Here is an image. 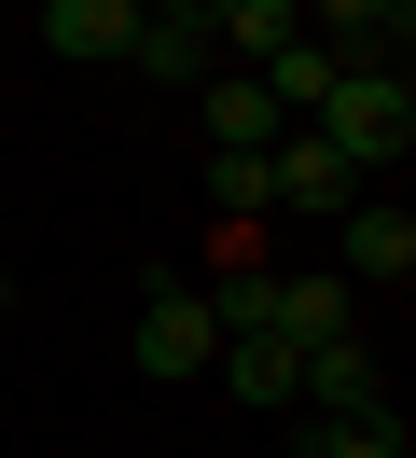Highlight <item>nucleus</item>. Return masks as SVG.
Instances as JSON below:
<instances>
[{
  "instance_id": "f257e3e1",
  "label": "nucleus",
  "mask_w": 416,
  "mask_h": 458,
  "mask_svg": "<svg viewBox=\"0 0 416 458\" xmlns=\"http://www.w3.org/2000/svg\"><path fill=\"white\" fill-rule=\"evenodd\" d=\"M305 140H333L361 181L416 153V70H333V98L305 112Z\"/></svg>"
},
{
  "instance_id": "f03ea898",
  "label": "nucleus",
  "mask_w": 416,
  "mask_h": 458,
  "mask_svg": "<svg viewBox=\"0 0 416 458\" xmlns=\"http://www.w3.org/2000/svg\"><path fill=\"white\" fill-rule=\"evenodd\" d=\"M153 389H181V375H208L222 361V319H208V292L194 278H153V306H139V347H125Z\"/></svg>"
},
{
  "instance_id": "7ed1b4c3",
  "label": "nucleus",
  "mask_w": 416,
  "mask_h": 458,
  "mask_svg": "<svg viewBox=\"0 0 416 458\" xmlns=\"http://www.w3.org/2000/svg\"><path fill=\"white\" fill-rule=\"evenodd\" d=\"M264 195L292 208V223H347V208L375 195V181H361V167H347V153H333V140H305V125H292V140L264 153Z\"/></svg>"
},
{
  "instance_id": "20e7f679",
  "label": "nucleus",
  "mask_w": 416,
  "mask_h": 458,
  "mask_svg": "<svg viewBox=\"0 0 416 458\" xmlns=\"http://www.w3.org/2000/svg\"><path fill=\"white\" fill-rule=\"evenodd\" d=\"M333 278L347 292H403L416 278V208L403 195H361L347 223H333Z\"/></svg>"
},
{
  "instance_id": "39448f33",
  "label": "nucleus",
  "mask_w": 416,
  "mask_h": 458,
  "mask_svg": "<svg viewBox=\"0 0 416 458\" xmlns=\"http://www.w3.org/2000/svg\"><path fill=\"white\" fill-rule=\"evenodd\" d=\"M305 417H375L388 403V361H375V334H333V347H305Z\"/></svg>"
},
{
  "instance_id": "423d86ee",
  "label": "nucleus",
  "mask_w": 416,
  "mask_h": 458,
  "mask_svg": "<svg viewBox=\"0 0 416 458\" xmlns=\"http://www.w3.org/2000/svg\"><path fill=\"white\" fill-rule=\"evenodd\" d=\"M194 140L208 153H264V140H292V125H277V98L250 84V70H208V84H194Z\"/></svg>"
},
{
  "instance_id": "0eeeda50",
  "label": "nucleus",
  "mask_w": 416,
  "mask_h": 458,
  "mask_svg": "<svg viewBox=\"0 0 416 458\" xmlns=\"http://www.w3.org/2000/svg\"><path fill=\"white\" fill-rule=\"evenodd\" d=\"M264 334H292V347H333V334H361V292L333 278V264H277V319Z\"/></svg>"
},
{
  "instance_id": "6e6552de",
  "label": "nucleus",
  "mask_w": 416,
  "mask_h": 458,
  "mask_svg": "<svg viewBox=\"0 0 416 458\" xmlns=\"http://www.w3.org/2000/svg\"><path fill=\"white\" fill-rule=\"evenodd\" d=\"M42 42L70 70H125V42H139V0H42Z\"/></svg>"
},
{
  "instance_id": "1a4fd4ad",
  "label": "nucleus",
  "mask_w": 416,
  "mask_h": 458,
  "mask_svg": "<svg viewBox=\"0 0 416 458\" xmlns=\"http://www.w3.org/2000/svg\"><path fill=\"white\" fill-rule=\"evenodd\" d=\"M125 70H153L166 98H194V84L222 70V42L194 29V14H153V0H139V42H125Z\"/></svg>"
},
{
  "instance_id": "9d476101",
  "label": "nucleus",
  "mask_w": 416,
  "mask_h": 458,
  "mask_svg": "<svg viewBox=\"0 0 416 458\" xmlns=\"http://www.w3.org/2000/svg\"><path fill=\"white\" fill-rule=\"evenodd\" d=\"M208 375H222L236 403H264V417H277V403L305 389V347H292V334H222V361H208Z\"/></svg>"
},
{
  "instance_id": "9b49d317",
  "label": "nucleus",
  "mask_w": 416,
  "mask_h": 458,
  "mask_svg": "<svg viewBox=\"0 0 416 458\" xmlns=\"http://www.w3.org/2000/svg\"><path fill=\"white\" fill-rule=\"evenodd\" d=\"M292 29H305V0H222V29H208V42H222V70H264Z\"/></svg>"
},
{
  "instance_id": "f8f14e48",
  "label": "nucleus",
  "mask_w": 416,
  "mask_h": 458,
  "mask_svg": "<svg viewBox=\"0 0 416 458\" xmlns=\"http://www.w3.org/2000/svg\"><path fill=\"white\" fill-rule=\"evenodd\" d=\"M250 84H264V98H277V125H305V112H319V98H333V56H319V42H305V29H292V42H277V56H264V70H250Z\"/></svg>"
},
{
  "instance_id": "ddd939ff",
  "label": "nucleus",
  "mask_w": 416,
  "mask_h": 458,
  "mask_svg": "<svg viewBox=\"0 0 416 458\" xmlns=\"http://www.w3.org/2000/svg\"><path fill=\"white\" fill-rule=\"evenodd\" d=\"M292 458H403V403H375V417H305Z\"/></svg>"
},
{
  "instance_id": "4468645a",
  "label": "nucleus",
  "mask_w": 416,
  "mask_h": 458,
  "mask_svg": "<svg viewBox=\"0 0 416 458\" xmlns=\"http://www.w3.org/2000/svg\"><path fill=\"white\" fill-rule=\"evenodd\" d=\"M277 153V140H264ZM264 153H208V208L222 223H277V195H264Z\"/></svg>"
},
{
  "instance_id": "2eb2a0df",
  "label": "nucleus",
  "mask_w": 416,
  "mask_h": 458,
  "mask_svg": "<svg viewBox=\"0 0 416 458\" xmlns=\"http://www.w3.org/2000/svg\"><path fill=\"white\" fill-rule=\"evenodd\" d=\"M153 14H194V29H222V0H153Z\"/></svg>"
},
{
  "instance_id": "dca6fc26",
  "label": "nucleus",
  "mask_w": 416,
  "mask_h": 458,
  "mask_svg": "<svg viewBox=\"0 0 416 458\" xmlns=\"http://www.w3.org/2000/svg\"><path fill=\"white\" fill-rule=\"evenodd\" d=\"M0 319H14V264H0Z\"/></svg>"
}]
</instances>
